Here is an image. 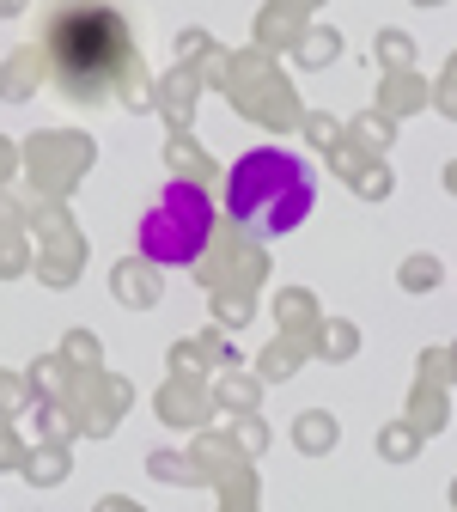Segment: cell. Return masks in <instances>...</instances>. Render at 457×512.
Instances as JSON below:
<instances>
[{"instance_id": "1", "label": "cell", "mask_w": 457, "mask_h": 512, "mask_svg": "<svg viewBox=\"0 0 457 512\" xmlns=\"http://www.w3.org/2000/svg\"><path fill=\"white\" fill-rule=\"evenodd\" d=\"M317 202V171L287 147H256L226 177V208L244 226V238H287Z\"/></svg>"}, {"instance_id": "2", "label": "cell", "mask_w": 457, "mask_h": 512, "mask_svg": "<svg viewBox=\"0 0 457 512\" xmlns=\"http://www.w3.org/2000/svg\"><path fill=\"white\" fill-rule=\"evenodd\" d=\"M214 232V202L195 183H165V196L141 220V256H153L159 269H189L208 250Z\"/></svg>"}]
</instances>
